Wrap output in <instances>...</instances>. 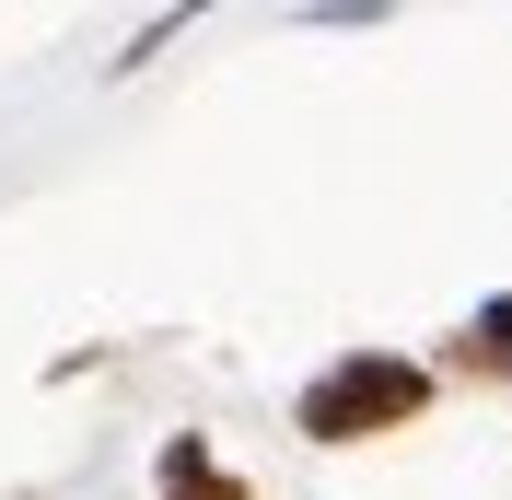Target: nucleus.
Wrapping results in <instances>:
<instances>
[{
	"label": "nucleus",
	"mask_w": 512,
	"mask_h": 500,
	"mask_svg": "<svg viewBox=\"0 0 512 500\" xmlns=\"http://www.w3.org/2000/svg\"><path fill=\"white\" fill-rule=\"evenodd\" d=\"M419 407H431V361L350 349V361H326V373L291 396V431L303 442H373V431H408Z\"/></svg>",
	"instance_id": "nucleus-1"
},
{
	"label": "nucleus",
	"mask_w": 512,
	"mask_h": 500,
	"mask_svg": "<svg viewBox=\"0 0 512 500\" xmlns=\"http://www.w3.org/2000/svg\"><path fill=\"white\" fill-rule=\"evenodd\" d=\"M152 489H163V500H256V489H245V477H233V466H222V454H210L198 431H175V442H163Z\"/></svg>",
	"instance_id": "nucleus-2"
},
{
	"label": "nucleus",
	"mask_w": 512,
	"mask_h": 500,
	"mask_svg": "<svg viewBox=\"0 0 512 500\" xmlns=\"http://www.w3.org/2000/svg\"><path fill=\"white\" fill-rule=\"evenodd\" d=\"M454 373H501L512 384V303H478L466 338H454Z\"/></svg>",
	"instance_id": "nucleus-3"
}]
</instances>
